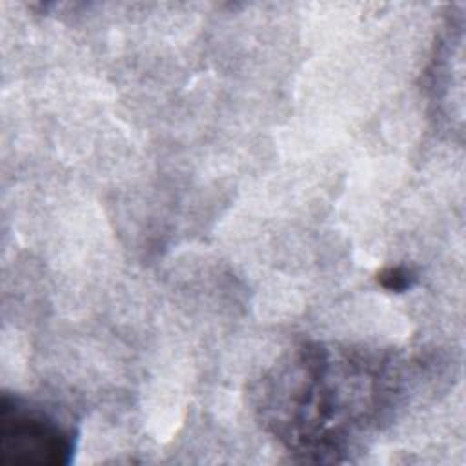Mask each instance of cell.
<instances>
[{"mask_svg":"<svg viewBox=\"0 0 466 466\" xmlns=\"http://www.w3.org/2000/svg\"><path fill=\"white\" fill-rule=\"evenodd\" d=\"M2 450L5 453H38V451H64V437L46 419L36 415L13 413L4 415Z\"/></svg>","mask_w":466,"mask_h":466,"instance_id":"obj_1","label":"cell"}]
</instances>
